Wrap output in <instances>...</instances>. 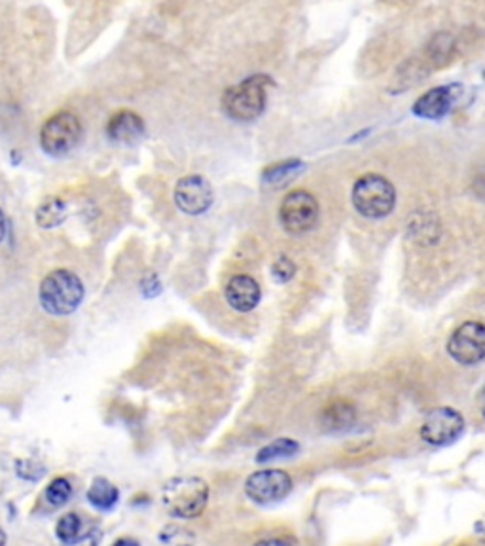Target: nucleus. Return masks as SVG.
<instances>
[{"mask_svg": "<svg viewBox=\"0 0 485 546\" xmlns=\"http://www.w3.org/2000/svg\"><path fill=\"white\" fill-rule=\"evenodd\" d=\"M298 450H300V446H298L296 440L277 438V440H273L271 444H267L266 448L258 451L256 461L264 463V461H271V459H277V458H291V455H294Z\"/></svg>", "mask_w": 485, "mask_h": 546, "instance_id": "nucleus-18", "label": "nucleus"}, {"mask_svg": "<svg viewBox=\"0 0 485 546\" xmlns=\"http://www.w3.org/2000/svg\"><path fill=\"white\" fill-rule=\"evenodd\" d=\"M301 165L303 163L300 160H286L281 163L267 165L262 173V178L266 185H283L286 178H291L294 173L301 170Z\"/></svg>", "mask_w": 485, "mask_h": 546, "instance_id": "nucleus-19", "label": "nucleus"}, {"mask_svg": "<svg viewBox=\"0 0 485 546\" xmlns=\"http://www.w3.org/2000/svg\"><path fill=\"white\" fill-rule=\"evenodd\" d=\"M6 217H4V212H3V209H0V243H3V239H4V236H6Z\"/></svg>", "mask_w": 485, "mask_h": 546, "instance_id": "nucleus-24", "label": "nucleus"}, {"mask_svg": "<svg viewBox=\"0 0 485 546\" xmlns=\"http://www.w3.org/2000/svg\"><path fill=\"white\" fill-rule=\"evenodd\" d=\"M453 87L442 86V87H432L427 94H423L415 104H414V114L423 120H440L444 118L451 111L453 103Z\"/></svg>", "mask_w": 485, "mask_h": 546, "instance_id": "nucleus-13", "label": "nucleus"}, {"mask_svg": "<svg viewBox=\"0 0 485 546\" xmlns=\"http://www.w3.org/2000/svg\"><path fill=\"white\" fill-rule=\"evenodd\" d=\"M296 276V264L288 256H279L271 266V277L277 283H288Z\"/></svg>", "mask_w": 485, "mask_h": 546, "instance_id": "nucleus-21", "label": "nucleus"}, {"mask_svg": "<svg viewBox=\"0 0 485 546\" xmlns=\"http://www.w3.org/2000/svg\"><path fill=\"white\" fill-rule=\"evenodd\" d=\"M351 202L362 217L383 219L397 205V190L383 175L368 173L355 182Z\"/></svg>", "mask_w": 485, "mask_h": 546, "instance_id": "nucleus-4", "label": "nucleus"}, {"mask_svg": "<svg viewBox=\"0 0 485 546\" xmlns=\"http://www.w3.org/2000/svg\"><path fill=\"white\" fill-rule=\"evenodd\" d=\"M464 431V418L449 406H440L431 410L424 418L419 434L431 446L453 444Z\"/></svg>", "mask_w": 485, "mask_h": 546, "instance_id": "nucleus-7", "label": "nucleus"}, {"mask_svg": "<svg viewBox=\"0 0 485 546\" xmlns=\"http://www.w3.org/2000/svg\"><path fill=\"white\" fill-rule=\"evenodd\" d=\"M18 475L27 480H40L44 475V468L33 461H20L18 463Z\"/></svg>", "mask_w": 485, "mask_h": 546, "instance_id": "nucleus-22", "label": "nucleus"}, {"mask_svg": "<svg viewBox=\"0 0 485 546\" xmlns=\"http://www.w3.org/2000/svg\"><path fill=\"white\" fill-rule=\"evenodd\" d=\"M483 416H485V406H483Z\"/></svg>", "mask_w": 485, "mask_h": 546, "instance_id": "nucleus-26", "label": "nucleus"}, {"mask_svg": "<svg viewBox=\"0 0 485 546\" xmlns=\"http://www.w3.org/2000/svg\"><path fill=\"white\" fill-rule=\"evenodd\" d=\"M6 542V535H4V531L0 529V544H4Z\"/></svg>", "mask_w": 485, "mask_h": 546, "instance_id": "nucleus-25", "label": "nucleus"}, {"mask_svg": "<svg viewBox=\"0 0 485 546\" xmlns=\"http://www.w3.org/2000/svg\"><path fill=\"white\" fill-rule=\"evenodd\" d=\"M448 353L455 362L464 364V367H473V364L483 360L485 325L478 321H466L455 328L448 340Z\"/></svg>", "mask_w": 485, "mask_h": 546, "instance_id": "nucleus-8", "label": "nucleus"}, {"mask_svg": "<svg viewBox=\"0 0 485 546\" xmlns=\"http://www.w3.org/2000/svg\"><path fill=\"white\" fill-rule=\"evenodd\" d=\"M355 421V408L345 402V401H336L330 406L325 408L323 412V423L328 429H345Z\"/></svg>", "mask_w": 485, "mask_h": 546, "instance_id": "nucleus-16", "label": "nucleus"}, {"mask_svg": "<svg viewBox=\"0 0 485 546\" xmlns=\"http://www.w3.org/2000/svg\"><path fill=\"white\" fill-rule=\"evenodd\" d=\"M144 120L133 111L116 112L109 124H106V135L109 139L119 145H135L144 136Z\"/></svg>", "mask_w": 485, "mask_h": 546, "instance_id": "nucleus-11", "label": "nucleus"}, {"mask_svg": "<svg viewBox=\"0 0 485 546\" xmlns=\"http://www.w3.org/2000/svg\"><path fill=\"white\" fill-rule=\"evenodd\" d=\"M279 220L288 234H306L318 220V202L308 190L286 194L279 207Z\"/></svg>", "mask_w": 485, "mask_h": 546, "instance_id": "nucleus-6", "label": "nucleus"}, {"mask_svg": "<svg viewBox=\"0 0 485 546\" xmlns=\"http://www.w3.org/2000/svg\"><path fill=\"white\" fill-rule=\"evenodd\" d=\"M40 303L52 315H70L84 300V283L69 269H55L40 283Z\"/></svg>", "mask_w": 485, "mask_h": 546, "instance_id": "nucleus-3", "label": "nucleus"}, {"mask_svg": "<svg viewBox=\"0 0 485 546\" xmlns=\"http://www.w3.org/2000/svg\"><path fill=\"white\" fill-rule=\"evenodd\" d=\"M273 80L267 74H252L242 82L230 86L222 95V111L235 121L260 118L267 104V89Z\"/></svg>", "mask_w": 485, "mask_h": 546, "instance_id": "nucleus-1", "label": "nucleus"}, {"mask_svg": "<svg viewBox=\"0 0 485 546\" xmlns=\"http://www.w3.org/2000/svg\"><path fill=\"white\" fill-rule=\"evenodd\" d=\"M38 141L48 156H67L82 141V121L70 111H61L44 121Z\"/></svg>", "mask_w": 485, "mask_h": 546, "instance_id": "nucleus-5", "label": "nucleus"}, {"mask_svg": "<svg viewBox=\"0 0 485 546\" xmlns=\"http://www.w3.org/2000/svg\"><path fill=\"white\" fill-rule=\"evenodd\" d=\"M209 500V485L197 476H177L167 480L161 492L165 510L175 518H197Z\"/></svg>", "mask_w": 485, "mask_h": 546, "instance_id": "nucleus-2", "label": "nucleus"}, {"mask_svg": "<svg viewBox=\"0 0 485 546\" xmlns=\"http://www.w3.org/2000/svg\"><path fill=\"white\" fill-rule=\"evenodd\" d=\"M175 205L185 212V215L197 217L207 212L215 200L210 182L201 175L182 177L175 186Z\"/></svg>", "mask_w": 485, "mask_h": 546, "instance_id": "nucleus-10", "label": "nucleus"}, {"mask_svg": "<svg viewBox=\"0 0 485 546\" xmlns=\"http://www.w3.org/2000/svg\"><path fill=\"white\" fill-rule=\"evenodd\" d=\"M264 542H283V544H296V539L292 537H266L260 541V544Z\"/></svg>", "mask_w": 485, "mask_h": 546, "instance_id": "nucleus-23", "label": "nucleus"}, {"mask_svg": "<svg viewBox=\"0 0 485 546\" xmlns=\"http://www.w3.org/2000/svg\"><path fill=\"white\" fill-rule=\"evenodd\" d=\"M55 534H57L61 542L76 544V542L84 541L86 524H84V520L80 518L78 514L70 512V514L61 516V520L57 522V527H55Z\"/></svg>", "mask_w": 485, "mask_h": 546, "instance_id": "nucleus-17", "label": "nucleus"}, {"mask_svg": "<svg viewBox=\"0 0 485 546\" xmlns=\"http://www.w3.org/2000/svg\"><path fill=\"white\" fill-rule=\"evenodd\" d=\"M87 500L95 509L111 510L118 503L116 485L106 478H95L94 484H91V488L87 490Z\"/></svg>", "mask_w": 485, "mask_h": 546, "instance_id": "nucleus-15", "label": "nucleus"}, {"mask_svg": "<svg viewBox=\"0 0 485 546\" xmlns=\"http://www.w3.org/2000/svg\"><path fill=\"white\" fill-rule=\"evenodd\" d=\"M262 291L251 276H235L226 285V300L239 313H247L254 310L260 302Z\"/></svg>", "mask_w": 485, "mask_h": 546, "instance_id": "nucleus-12", "label": "nucleus"}, {"mask_svg": "<svg viewBox=\"0 0 485 546\" xmlns=\"http://www.w3.org/2000/svg\"><path fill=\"white\" fill-rule=\"evenodd\" d=\"M292 490V478L284 470L266 468L251 475L245 482V493L258 505L275 503Z\"/></svg>", "mask_w": 485, "mask_h": 546, "instance_id": "nucleus-9", "label": "nucleus"}, {"mask_svg": "<svg viewBox=\"0 0 485 546\" xmlns=\"http://www.w3.org/2000/svg\"><path fill=\"white\" fill-rule=\"evenodd\" d=\"M67 217H69L67 203L61 200V197H48V200H44L37 209L35 220L40 228H44V230H50V228L63 224Z\"/></svg>", "mask_w": 485, "mask_h": 546, "instance_id": "nucleus-14", "label": "nucleus"}, {"mask_svg": "<svg viewBox=\"0 0 485 546\" xmlns=\"http://www.w3.org/2000/svg\"><path fill=\"white\" fill-rule=\"evenodd\" d=\"M70 495H72V485L67 478H55L44 492L45 500H48L53 509L63 507L70 499Z\"/></svg>", "mask_w": 485, "mask_h": 546, "instance_id": "nucleus-20", "label": "nucleus"}]
</instances>
